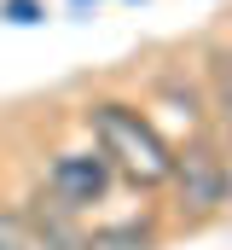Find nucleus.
Returning a JSON list of instances; mask_svg holds the SVG:
<instances>
[{"mask_svg": "<svg viewBox=\"0 0 232 250\" xmlns=\"http://www.w3.org/2000/svg\"><path fill=\"white\" fill-rule=\"evenodd\" d=\"M87 128H93L99 157L111 163V175H128L134 187H169L174 151L163 146V134L145 123L134 105L105 99V105H93V111H87Z\"/></svg>", "mask_w": 232, "mask_h": 250, "instance_id": "obj_1", "label": "nucleus"}, {"mask_svg": "<svg viewBox=\"0 0 232 250\" xmlns=\"http://www.w3.org/2000/svg\"><path fill=\"white\" fill-rule=\"evenodd\" d=\"M169 187H174V198H180V215H186V221L221 215L232 204V163H227V151L209 146V140H192L186 151H174Z\"/></svg>", "mask_w": 232, "mask_h": 250, "instance_id": "obj_2", "label": "nucleus"}, {"mask_svg": "<svg viewBox=\"0 0 232 250\" xmlns=\"http://www.w3.org/2000/svg\"><path fill=\"white\" fill-rule=\"evenodd\" d=\"M111 192V163L99 151H64L47 163V198H58L64 209H87Z\"/></svg>", "mask_w": 232, "mask_h": 250, "instance_id": "obj_3", "label": "nucleus"}, {"mask_svg": "<svg viewBox=\"0 0 232 250\" xmlns=\"http://www.w3.org/2000/svg\"><path fill=\"white\" fill-rule=\"evenodd\" d=\"M23 221H29V250H81L87 245V233L76 227V209H64V204L47 198V192L29 198Z\"/></svg>", "mask_w": 232, "mask_h": 250, "instance_id": "obj_4", "label": "nucleus"}, {"mask_svg": "<svg viewBox=\"0 0 232 250\" xmlns=\"http://www.w3.org/2000/svg\"><path fill=\"white\" fill-rule=\"evenodd\" d=\"M151 245H157V227L151 221H116V227L87 233L81 250H151Z\"/></svg>", "mask_w": 232, "mask_h": 250, "instance_id": "obj_5", "label": "nucleus"}, {"mask_svg": "<svg viewBox=\"0 0 232 250\" xmlns=\"http://www.w3.org/2000/svg\"><path fill=\"white\" fill-rule=\"evenodd\" d=\"M209 87H215V117H221V128H232V53H215Z\"/></svg>", "mask_w": 232, "mask_h": 250, "instance_id": "obj_6", "label": "nucleus"}, {"mask_svg": "<svg viewBox=\"0 0 232 250\" xmlns=\"http://www.w3.org/2000/svg\"><path fill=\"white\" fill-rule=\"evenodd\" d=\"M0 250H29V221H23V209H0Z\"/></svg>", "mask_w": 232, "mask_h": 250, "instance_id": "obj_7", "label": "nucleus"}, {"mask_svg": "<svg viewBox=\"0 0 232 250\" xmlns=\"http://www.w3.org/2000/svg\"><path fill=\"white\" fill-rule=\"evenodd\" d=\"M0 18H12V23H41L47 12H41V0H0Z\"/></svg>", "mask_w": 232, "mask_h": 250, "instance_id": "obj_8", "label": "nucleus"}, {"mask_svg": "<svg viewBox=\"0 0 232 250\" xmlns=\"http://www.w3.org/2000/svg\"><path fill=\"white\" fill-rule=\"evenodd\" d=\"M227 140H232V128H227Z\"/></svg>", "mask_w": 232, "mask_h": 250, "instance_id": "obj_9", "label": "nucleus"}]
</instances>
